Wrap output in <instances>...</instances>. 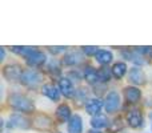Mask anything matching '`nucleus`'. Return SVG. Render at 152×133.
<instances>
[{
  "instance_id": "obj_1",
  "label": "nucleus",
  "mask_w": 152,
  "mask_h": 133,
  "mask_svg": "<svg viewBox=\"0 0 152 133\" xmlns=\"http://www.w3.org/2000/svg\"><path fill=\"white\" fill-rule=\"evenodd\" d=\"M8 104L15 110H19L21 113H31L35 110V104L31 99L21 93H12L8 97Z\"/></svg>"
},
{
  "instance_id": "obj_2",
  "label": "nucleus",
  "mask_w": 152,
  "mask_h": 133,
  "mask_svg": "<svg viewBox=\"0 0 152 133\" xmlns=\"http://www.w3.org/2000/svg\"><path fill=\"white\" fill-rule=\"evenodd\" d=\"M20 83L23 84V85L28 86V88H35L37 84L42 83V76H40L39 72H36V70H34V69H27V70H24L23 75H21Z\"/></svg>"
},
{
  "instance_id": "obj_3",
  "label": "nucleus",
  "mask_w": 152,
  "mask_h": 133,
  "mask_svg": "<svg viewBox=\"0 0 152 133\" xmlns=\"http://www.w3.org/2000/svg\"><path fill=\"white\" fill-rule=\"evenodd\" d=\"M120 108V96L116 91H111L107 93L104 100V109L107 113H115Z\"/></svg>"
},
{
  "instance_id": "obj_4",
  "label": "nucleus",
  "mask_w": 152,
  "mask_h": 133,
  "mask_svg": "<svg viewBox=\"0 0 152 133\" xmlns=\"http://www.w3.org/2000/svg\"><path fill=\"white\" fill-rule=\"evenodd\" d=\"M23 72H24L23 68L19 64H10V65H5L3 68V76L8 81H16V80L20 81Z\"/></svg>"
},
{
  "instance_id": "obj_5",
  "label": "nucleus",
  "mask_w": 152,
  "mask_h": 133,
  "mask_svg": "<svg viewBox=\"0 0 152 133\" xmlns=\"http://www.w3.org/2000/svg\"><path fill=\"white\" fill-rule=\"evenodd\" d=\"M32 126L39 131H50L52 126V118L44 113H39L32 118Z\"/></svg>"
},
{
  "instance_id": "obj_6",
  "label": "nucleus",
  "mask_w": 152,
  "mask_h": 133,
  "mask_svg": "<svg viewBox=\"0 0 152 133\" xmlns=\"http://www.w3.org/2000/svg\"><path fill=\"white\" fill-rule=\"evenodd\" d=\"M10 128H19V129H28L32 126V123L21 115H12L8 121Z\"/></svg>"
},
{
  "instance_id": "obj_7",
  "label": "nucleus",
  "mask_w": 152,
  "mask_h": 133,
  "mask_svg": "<svg viewBox=\"0 0 152 133\" xmlns=\"http://www.w3.org/2000/svg\"><path fill=\"white\" fill-rule=\"evenodd\" d=\"M26 61H27V64H28L29 67L37 68V67H42L43 64L47 61V57H45V55L42 52V51L36 49L35 52H32L31 55L26 59Z\"/></svg>"
},
{
  "instance_id": "obj_8",
  "label": "nucleus",
  "mask_w": 152,
  "mask_h": 133,
  "mask_svg": "<svg viewBox=\"0 0 152 133\" xmlns=\"http://www.w3.org/2000/svg\"><path fill=\"white\" fill-rule=\"evenodd\" d=\"M127 123L131 128H142L143 126V115L139 109H132L127 115Z\"/></svg>"
},
{
  "instance_id": "obj_9",
  "label": "nucleus",
  "mask_w": 152,
  "mask_h": 133,
  "mask_svg": "<svg viewBox=\"0 0 152 133\" xmlns=\"http://www.w3.org/2000/svg\"><path fill=\"white\" fill-rule=\"evenodd\" d=\"M128 78L134 85H143L145 83V73L143 72L142 68L134 67L129 69L128 72Z\"/></svg>"
},
{
  "instance_id": "obj_10",
  "label": "nucleus",
  "mask_w": 152,
  "mask_h": 133,
  "mask_svg": "<svg viewBox=\"0 0 152 133\" xmlns=\"http://www.w3.org/2000/svg\"><path fill=\"white\" fill-rule=\"evenodd\" d=\"M123 92L126 100L128 102H131V104H136L142 99V91L139 88H136V86H126Z\"/></svg>"
},
{
  "instance_id": "obj_11",
  "label": "nucleus",
  "mask_w": 152,
  "mask_h": 133,
  "mask_svg": "<svg viewBox=\"0 0 152 133\" xmlns=\"http://www.w3.org/2000/svg\"><path fill=\"white\" fill-rule=\"evenodd\" d=\"M42 93L52 101H59L60 100V89H58L53 84H44L42 86Z\"/></svg>"
},
{
  "instance_id": "obj_12",
  "label": "nucleus",
  "mask_w": 152,
  "mask_h": 133,
  "mask_svg": "<svg viewBox=\"0 0 152 133\" xmlns=\"http://www.w3.org/2000/svg\"><path fill=\"white\" fill-rule=\"evenodd\" d=\"M59 89H60L61 93H63L66 97H68V99L69 97H74V94H75L74 84H72V81L67 77H63L59 80Z\"/></svg>"
},
{
  "instance_id": "obj_13",
  "label": "nucleus",
  "mask_w": 152,
  "mask_h": 133,
  "mask_svg": "<svg viewBox=\"0 0 152 133\" xmlns=\"http://www.w3.org/2000/svg\"><path fill=\"white\" fill-rule=\"evenodd\" d=\"M83 61V55H81L79 51H72V52H68L67 55H64L63 57V64L64 65H77Z\"/></svg>"
},
{
  "instance_id": "obj_14",
  "label": "nucleus",
  "mask_w": 152,
  "mask_h": 133,
  "mask_svg": "<svg viewBox=\"0 0 152 133\" xmlns=\"http://www.w3.org/2000/svg\"><path fill=\"white\" fill-rule=\"evenodd\" d=\"M103 107H104V102H103L100 99H91V100H88V102H87L86 110H87V113H89V115L97 116Z\"/></svg>"
},
{
  "instance_id": "obj_15",
  "label": "nucleus",
  "mask_w": 152,
  "mask_h": 133,
  "mask_svg": "<svg viewBox=\"0 0 152 133\" xmlns=\"http://www.w3.org/2000/svg\"><path fill=\"white\" fill-rule=\"evenodd\" d=\"M68 133H83V120L79 115H74L68 121Z\"/></svg>"
},
{
  "instance_id": "obj_16",
  "label": "nucleus",
  "mask_w": 152,
  "mask_h": 133,
  "mask_svg": "<svg viewBox=\"0 0 152 133\" xmlns=\"http://www.w3.org/2000/svg\"><path fill=\"white\" fill-rule=\"evenodd\" d=\"M71 109L67 104H60L56 109V118H58L60 123H66V121L71 120Z\"/></svg>"
},
{
  "instance_id": "obj_17",
  "label": "nucleus",
  "mask_w": 152,
  "mask_h": 133,
  "mask_svg": "<svg viewBox=\"0 0 152 133\" xmlns=\"http://www.w3.org/2000/svg\"><path fill=\"white\" fill-rule=\"evenodd\" d=\"M95 59H96L97 63L102 64L103 67H107L108 64H110L111 61H112L113 56H112V53H111V51H107V49H99V52L96 53Z\"/></svg>"
},
{
  "instance_id": "obj_18",
  "label": "nucleus",
  "mask_w": 152,
  "mask_h": 133,
  "mask_svg": "<svg viewBox=\"0 0 152 133\" xmlns=\"http://www.w3.org/2000/svg\"><path fill=\"white\" fill-rule=\"evenodd\" d=\"M84 80L88 84H96L99 83V76H97V70L94 69L92 67H86L84 68Z\"/></svg>"
},
{
  "instance_id": "obj_19",
  "label": "nucleus",
  "mask_w": 152,
  "mask_h": 133,
  "mask_svg": "<svg viewBox=\"0 0 152 133\" xmlns=\"http://www.w3.org/2000/svg\"><path fill=\"white\" fill-rule=\"evenodd\" d=\"M111 70H112L113 77L118 78V80H120V78H123L124 76H126L127 70H128V67H127L126 63H116L115 65L111 68Z\"/></svg>"
},
{
  "instance_id": "obj_20",
  "label": "nucleus",
  "mask_w": 152,
  "mask_h": 133,
  "mask_svg": "<svg viewBox=\"0 0 152 133\" xmlns=\"http://www.w3.org/2000/svg\"><path fill=\"white\" fill-rule=\"evenodd\" d=\"M91 125L94 129H100V128H108L110 123H108V118L103 115H97L94 116L91 120Z\"/></svg>"
},
{
  "instance_id": "obj_21",
  "label": "nucleus",
  "mask_w": 152,
  "mask_h": 133,
  "mask_svg": "<svg viewBox=\"0 0 152 133\" xmlns=\"http://www.w3.org/2000/svg\"><path fill=\"white\" fill-rule=\"evenodd\" d=\"M11 49H12V52L18 53V55L20 56H24V57H28L29 55H31L32 52H35V47H18V45H13V47H11Z\"/></svg>"
},
{
  "instance_id": "obj_22",
  "label": "nucleus",
  "mask_w": 152,
  "mask_h": 133,
  "mask_svg": "<svg viewBox=\"0 0 152 133\" xmlns=\"http://www.w3.org/2000/svg\"><path fill=\"white\" fill-rule=\"evenodd\" d=\"M97 76H99L100 83H108L112 76V70L108 67H102L100 69H97Z\"/></svg>"
},
{
  "instance_id": "obj_23",
  "label": "nucleus",
  "mask_w": 152,
  "mask_h": 133,
  "mask_svg": "<svg viewBox=\"0 0 152 133\" xmlns=\"http://www.w3.org/2000/svg\"><path fill=\"white\" fill-rule=\"evenodd\" d=\"M123 126H124V124H123V121H121V118H116V120H113V124H111V125L108 126V132L118 133L123 129Z\"/></svg>"
},
{
  "instance_id": "obj_24",
  "label": "nucleus",
  "mask_w": 152,
  "mask_h": 133,
  "mask_svg": "<svg viewBox=\"0 0 152 133\" xmlns=\"http://www.w3.org/2000/svg\"><path fill=\"white\" fill-rule=\"evenodd\" d=\"M83 52L88 56H96L99 49H97V47H94V45H87V47H83Z\"/></svg>"
},
{
  "instance_id": "obj_25",
  "label": "nucleus",
  "mask_w": 152,
  "mask_h": 133,
  "mask_svg": "<svg viewBox=\"0 0 152 133\" xmlns=\"http://www.w3.org/2000/svg\"><path fill=\"white\" fill-rule=\"evenodd\" d=\"M48 69H50L53 75H59V73H60V68L58 67V63H56V61H52V63L48 65Z\"/></svg>"
},
{
  "instance_id": "obj_26",
  "label": "nucleus",
  "mask_w": 152,
  "mask_h": 133,
  "mask_svg": "<svg viewBox=\"0 0 152 133\" xmlns=\"http://www.w3.org/2000/svg\"><path fill=\"white\" fill-rule=\"evenodd\" d=\"M50 51L52 53H59V52H64L66 47H50Z\"/></svg>"
},
{
  "instance_id": "obj_27",
  "label": "nucleus",
  "mask_w": 152,
  "mask_h": 133,
  "mask_svg": "<svg viewBox=\"0 0 152 133\" xmlns=\"http://www.w3.org/2000/svg\"><path fill=\"white\" fill-rule=\"evenodd\" d=\"M88 133H102V132H99V131H96V129H91Z\"/></svg>"
},
{
  "instance_id": "obj_28",
  "label": "nucleus",
  "mask_w": 152,
  "mask_h": 133,
  "mask_svg": "<svg viewBox=\"0 0 152 133\" xmlns=\"http://www.w3.org/2000/svg\"><path fill=\"white\" fill-rule=\"evenodd\" d=\"M150 117H151V118H152V112H151V115H150Z\"/></svg>"
},
{
  "instance_id": "obj_29",
  "label": "nucleus",
  "mask_w": 152,
  "mask_h": 133,
  "mask_svg": "<svg viewBox=\"0 0 152 133\" xmlns=\"http://www.w3.org/2000/svg\"><path fill=\"white\" fill-rule=\"evenodd\" d=\"M59 133H60V132H59Z\"/></svg>"
}]
</instances>
